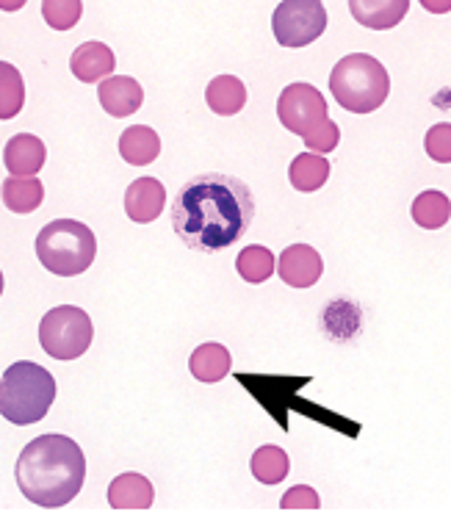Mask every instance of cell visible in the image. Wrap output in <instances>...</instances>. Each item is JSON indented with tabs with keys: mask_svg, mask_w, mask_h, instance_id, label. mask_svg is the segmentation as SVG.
Returning a JSON list of instances; mask_svg holds the SVG:
<instances>
[{
	"mask_svg": "<svg viewBox=\"0 0 451 512\" xmlns=\"http://www.w3.org/2000/svg\"><path fill=\"white\" fill-rule=\"evenodd\" d=\"M169 216L183 247L216 255L247 236L255 219V197L244 180L205 172L183 183Z\"/></svg>",
	"mask_w": 451,
	"mask_h": 512,
	"instance_id": "cell-1",
	"label": "cell"
},
{
	"mask_svg": "<svg viewBox=\"0 0 451 512\" xmlns=\"http://www.w3.org/2000/svg\"><path fill=\"white\" fill-rule=\"evenodd\" d=\"M14 479L28 501L48 510L64 507L84 488V449L67 435H39L17 457Z\"/></svg>",
	"mask_w": 451,
	"mask_h": 512,
	"instance_id": "cell-2",
	"label": "cell"
},
{
	"mask_svg": "<svg viewBox=\"0 0 451 512\" xmlns=\"http://www.w3.org/2000/svg\"><path fill=\"white\" fill-rule=\"evenodd\" d=\"M56 399V377L34 360H17L0 374V416L14 427L39 424Z\"/></svg>",
	"mask_w": 451,
	"mask_h": 512,
	"instance_id": "cell-3",
	"label": "cell"
},
{
	"mask_svg": "<svg viewBox=\"0 0 451 512\" xmlns=\"http://www.w3.org/2000/svg\"><path fill=\"white\" fill-rule=\"evenodd\" d=\"M330 92L349 114H371L391 95V75L380 59L349 53L330 72Z\"/></svg>",
	"mask_w": 451,
	"mask_h": 512,
	"instance_id": "cell-4",
	"label": "cell"
},
{
	"mask_svg": "<svg viewBox=\"0 0 451 512\" xmlns=\"http://www.w3.org/2000/svg\"><path fill=\"white\" fill-rule=\"evenodd\" d=\"M36 258L50 274L78 277L97 255V239L89 225L78 219H53L36 236Z\"/></svg>",
	"mask_w": 451,
	"mask_h": 512,
	"instance_id": "cell-5",
	"label": "cell"
},
{
	"mask_svg": "<svg viewBox=\"0 0 451 512\" xmlns=\"http://www.w3.org/2000/svg\"><path fill=\"white\" fill-rule=\"evenodd\" d=\"M95 327L89 313L75 305H59L48 310L39 322V344L56 360L84 358L86 349L92 346Z\"/></svg>",
	"mask_w": 451,
	"mask_h": 512,
	"instance_id": "cell-6",
	"label": "cell"
},
{
	"mask_svg": "<svg viewBox=\"0 0 451 512\" xmlns=\"http://www.w3.org/2000/svg\"><path fill=\"white\" fill-rule=\"evenodd\" d=\"M272 31L283 48H305L327 31V9L321 0H283L272 14Z\"/></svg>",
	"mask_w": 451,
	"mask_h": 512,
	"instance_id": "cell-7",
	"label": "cell"
},
{
	"mask_svg": "<svg viewBox=\"0 0 451 512\" xmlns=\"http://www.w3.org/2000/svg\"><path fill=\"white\" fill-rule=\"evenodd\" d=\"M327 100L313 84H291L285 86L283 95L277 100V117L285 131H291L294 136H310L313 131H319L327 117Z\"/></svg>",
	"mask_w": 451,
	"mask_h": 512,
	"instance_id": "cell-8",
	"label": "cell"
},
{
	"mask_svg": "<svg viewBox=\"0 0 451 512\" xmlns=\"http://www.w3.org/2000/svg\"><path fill=\"white\" fill-rule=\"evenodd\" d=\"M277 274H280V280H283L285 286L310 288L321 280L324 261H321L316 247L294 244V247H285L283 255L277 258Z\"/></svg>",
	"mask_w": 451,
	"mask_h": 512,
	"instance_id": "cell-9",
	"label": "cell"
},
{
	"mask_svg": "<svg viewBox=\"0 0 451 512\" xmlns=\"http://www.w3.org/2000/svg\"><path fill=\"white\" fill-rule=\"evenodd\" d=\"M97 97L103 111L119 120V117H131L142 108L144 89L131 75H108L97 86Z\"/></svg>",
	"mask_w": 451,
	"mask_h": 512,
	"instance_id": "cell-10",
	"label": "cell"
},
{
	"mask_svg": "<svg viewBox=\"0 0 451 512\" xmlns=\"http://www.w3.org/2000/svg\"><path fill=\"white\" fill-rule=\"evenodd\" d=\"M167 205V189L158 178L133 180L125 191V214L136 225H150L155 222Z\"/></svg>",
	"mask_w": 451,
	"mask_h": 512,
	"instance_id": "cell-11",
	"label": "cell"
},
{
	"mask_svg": "<svg viewBox=\"0 0 451 512\" xmlns=\"http://www.w3.org/2000/svg\"><path fill=\"white\" fill-rule=\"evenodd\" d=\"M114 67H117L114 50L103 42H84L81 48H75L70 59L72 75L81 84H100L103 78L114 75Z\"/></svg>",
	"mask_w": 451,
	"mask_h": 512,
	"instance_id": "cell-12",
	"label": "cell"
},
{
	"mask_svg": "<svg viewBox=\"0 0 451 512\" xmlns=\"http://www.w3.org/2000/svg\"><path fill=\"white\" fill-rule=\"evenodd\" d=\"M349 12L371 31H391L410 12V0H349Z\"/></svg>",
	"mask_w": 451,
	"mask_h": 512,
	"instance_id": "cell-13",
	"label": "cell"
},
{
	"mask_svg": "<svg viewBox=\"0 0 451 512\" xmlns=\"http://www.w3.org/2000/svg\"><path fill=\"white\" fill-rule=\"evenodd\" d=\"M45 158H48V150L34 133H17L6 142V150H3V164L12 175H36L45 167Z\"/></svg>",
	"mask_w": 451,
	"mask_h": 512,
	"instance_id": "cell-14",
	"label": "cell"
},
{
	"mask_svg": "<svg viewBox=\"0 0 451 512\" xmlns=\"http://www.w3.org/2000/svg\"><path fill=\"white\" fill-rule=\"evenodd\" d=\"M153 482L142 474H119L108 485V504L114 510H147L153 507Z\"/></svg>",
	"mask_w": 451,
	"mask_h": 512,
	"instance_id": "cell-15",
	"label": "cell"
},
{
	"mask_svg": "<svg viewBox=\"0 0 451 512\" xmlns=\"http://www.w3.org/2000/svg\"><path fill=\"white\" fill-rule=\"evenodd\" d=\"M0 197L12 214H34L45 203V186L42 180H36V175H12L3 180Z\"/></svg>",
	"mask_w": 451,
	"mask_h": 512,
	"instance_id": "cell-16",
	"label": "cell"
},
{
	"mask_svg": "<svg viewBox=\"0 0 451 512\" xmlns=\"http://www.w3.org/2000/svg\"><path fill=\"white\" fill-rule=\"evenodd\" d=\"M119 155L131 167H147L161 155V136L147 125H131L119 136Z\"/></svg>",
	"mask_w": 451,
	"mask_h": 512,
	"instance_id": "cell-17",
	"label": "cell"
},
{
	"mask_svg": "<svg viewBox=\"0 0 451 512\" xmlns=\"http://www.w3.org/2000/svg\"><path fill=\"white\" fill-rule=\"evenodd\" d=\"M230 369H233V355L225 344L211 341V344H202L191 352L189 371L194 380L219 382L225 380Z\"/></svg>",
	"mask_w": 451,
	"mask_h": 512,
	"instance_id": "cell-18",
	"label": "cell"
},
{
	"mask_svg": "<svg viewBox=\"0 0 451 512\" xmlns=\"http://www.w3.org/2000/svg\"><path fill=\"white\" fill-rule=\"evenodd\" d=\"M208 108L219 117H233L241 108L247 106V86L236 75H216L214 81L205 89Z\"/></svg>",
	"mask_w": 451,
	"mask_h": 512,
	"instance_id": "cell-19",
	"label": "cell"
},
{
	"mask_svg": "<svg viewBox=\"0 0 451 512\" xmlns=\"http://www.w3.org/2000/svg\"><path fill=\"white\" fill-rule=\"evenodd\" d=\"M288 180L291 186L302 194L319 191L327 180H330V161L319 153H299L291 167H288Z\"/></svg>",
	"mask_w": 451,
	"mask_h": 512,
	"instance_id": "cell-20",
	"label": "cell"
},
{
	"mask_svg": "<svg viewBox=\"0 0 451 512\" xmlns=\"http://www.w3.org/2000/svg\"><path fill=\"white\" fill-rule=\"evenodd\" d=\"M413 222L424 230H440L443 225H449L451 216V200L438 189L421 191L416 200H413Z\"/></svg>",
	"mask_w": 451,
	"mask_h": 512,
	"instance_id": "cell-21",
	"label": "cell"
},
{
	"mask_svg": "<svg viewBox=\"0 0 451 512\" xmlns=\"http://www.w3.org/2000/svg\"><path fill=\"white\" fill-rule=\"evenodd\" d=\"M236 269L247 283L258 286V283H266V280L277 272V258H274L269 247H263V244H250V247H244V250L238 252Z\"/></svg>",
	"mask_w": 451,
	"mask_h": 512,
	"instance_id": "cell-22",
	"label": "cell"
},
{
	"mask_svg": "<svg viewBox=\"0 0 451 512\" xmlns=\"http://www.w3.org/2000/svg\"><path fill=\"white\" fill-rule=\"evenodd\" d=\"M252 477L258 479L261 485H280L288 471H291V460L280 446H261L258 452L252 454Z\"/></svg>",
	"mask_w": 451,
	"mask_h": 512,
	"instance_id": "cell-23",
	"label": "cell"
},
{
	"mask_svg": "<svg viewBox=\"0 0 451 512\" xmlns=\"http://www.w3.org/2000/svg\"><path fill=\"white\" fill-rule=\"evenodd\" d=\"M25 106V84L20 70L0 61V120H14Z\"/></svg>",
	"mask_w": 451,
	"mask_h": 512,
	"instance_id": "cell-24",
	"label": "cell"
},
{
	"mask_svg": "<svg viewBox=\"0 0 451 512\" xmlns=\"http://www.w3.org/2000/svg\"><path fill=\"white\" fill-rule=\"evenodd\" d=\"M84 14L81 0H42V17L53 31H70Z\"/></svg>",
	"mask_w": 451,
	"mask_h": 512,
	"instance_id": "cell-25",
	"label": "cell"
},
{
	"mask_svg": "<svg viewBox=\"0 0 451 512\" xmlns=\"http://www.w3.org/2000/svg\"><path fill=\"white\" fill-rule=\"evenodd\" d=\"M424 150L435 164H451V122L432 125L424 136Z\"/></svg>",
	"mask_w": 451,
	"mask_h": 512,
	"instance_id": "cell-26",
	"label": "cell"
},
{
	"mask_svg": "<svg viewBox=\"0 0 451 512\" xmlns=\"http://www.w3.org/2000/svg\"><path fill=\"white\" fill-rule=\"evenodd\" d=\"M302 142L308 144L310 153H319V155H327L333 153L338 142H341V128L335 125L333 120H327L321 125L319 131H313L310 136H305Z\"/></svg>",
	"mask_w": 451,
	"mask_h": 512,
	"instance_id": "cell-27",
	"label": "cell"
},
{
	"mask_svg": "<svg viewBox=\"0 0 451 512\" xmlns=\"http://www.w3.org/2000/svg\"><path fill=\"white\" fill-rule=\"evenodd\" d=\"M280 507L283 510H319L321 499L319 493L310 488V485H297V488H291L285 493Z\"/></svg>",
	"mask_w": 451,
	"mask_h": 512,
	"instance_id": "cell-28",
	"label": "cell"
},
{
	"mask_svg": "<svg viewBox=\"0 0 451 512\" xmlns=\"http://www.w3.org/2000/svg\"><path fill=\"white\" fill-rule=\"evenodd\" d=\"M424 6V12L429 14H449L451 12V0H418Z\"/></svg>",
	"mask_w": 451,
	"mask_h": 512,
	"instance_id": "cell-29",
	"label": "cell"
},
{
	"mask_svg": "<svg viewBox=\"0 0 451 512\" xmlns=\"http://www.w3.org/2000/svg\"><path fill=\"white\" fill-rule=\"evenodd\" d=\"M25 0H0V12H20Z\"/></svg>",
	"mask_w": 451,
	"mask_h": 512,
	"instance_id": "cell-30",
	"label": "cell"
},
{
	"mask_svg": "<svg viewBox=\"0 0 451 512\" xmlns=\"http://www.w3.org/2000/svg\"><path fill=\"white\" fill-rule=\"evenodd\" d=\"M3 286H6V280H3V272H0V297H3Z\"/></svg>",
	"mask_w": 451,
	"mask_h": 512,
	"instance_id": "cell-31",
	"label": "cell"
}]
</instances>
